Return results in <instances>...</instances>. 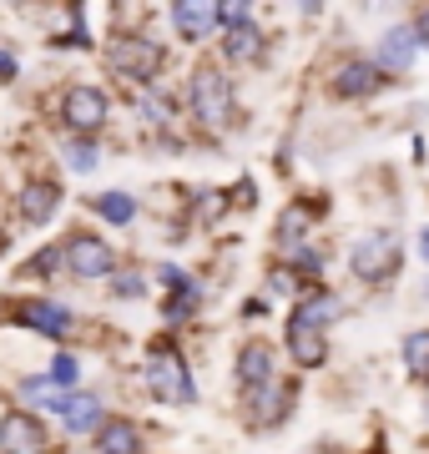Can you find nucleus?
I'll use <instances>...</instances> for the list:
<instances>
[{"instance_id": "nucleus-8", "label": "nucleus", "mask_w": 429, "mask_h": 454, "mask_svg": "<svg viewBox=\"0 0 429 454\" xmlns=\"http://www.w3.org/2000/svg\"><path fill=\"white\" fill-rule=\"evenodd\" d=\"M16 324L31 328V333H46V339H66L71 313L61 303H51V298H26V303H16Z\"/></svg>"}, {"instance_id": "nucleus-31", "label": "nucleus", "mask_w": 429, "mask_h": 454, "mask_svg": "<svg viewBox=\"0 0 429 454\" xmlns=\"http://www.w3.org/2000/svg\"><path fill=\"white\" fill-rule=\"evenodd\" d=\"M419 253H425V262H429V227L419 232Z\"/></svg>"}, {"instance_id": "nucleus-30", "label": "nucleus", "mask_w": 429, "mask_h": 454, "mask_svg": "<svg viewBox=\"0 0 429 454\" xmlns=\"http://www.w3.org/2000/svg\"><path fill=\"white\" fill-rule=\"evenodd\" d=\"M414 35H419V46H429V11H419V20H414Z\"/></svg>"}, {"instance_id": "nucleus-11", "label": "nucleus", "mask_w": 429, "mask_h": 454, "mask_svg": "<svg viewBox=\"0 0 429 454\" xmlns=\"http://www.w3.org/2000/svg\"><path fill=\"white\" fill-rule=\"evenodd\" d=\"M288 354H293L298 369H318L329 358V333L324 328H308V324H293L288 318Z\"/></svg>"}, {"instance_id": "nucleus-19", "label": "nucleus", "mask_w": 429, "mask_h": 454, "mask_svg": "<svg viewBox=\"0 0 429 454\" xmlns=\"http://www.w3.org/2000/svg\"><path fill=\"white\" fill-rule=\"evenodd\" d=\"M222 51H228V61H258L263 56V31L258 26H232Z\"/></svg>"}, {"instance_id": "nucleus-18", "label": "nucleus", "mask_w": 429, "mask_h": 454, "mask_svg": "<svg viewBox=\"0 0 429 454\" xmlns=\"http://www.w3.org/2000/svg\"><path fill=\"white\" fill-rule=\"evenodd\" d=\"M344 313V303L333 298V293H314V298H303L293 309V324H308V328H329L333 318Z\"/></svg>"}, {"instance_id": "nucleus-6", "label": "nucleus", "mask_w": 429, "mask_h": 454, "mask_svg": "<svg viewBox=\"0 0 429 454\" xmlns=\"http://www.w3.org/2000/svg\"><path fill=\"white\" fill-rule=\"evenodd\" d=\"M61 262L76 278H106L116 268V253H112V243H101L97 232H76L66 243V253H61Z\"/></svg>"}, {"instance_id": "nucleus-5", "label": "nucleus", "mask_w": 429, "mask_h": 454, "mask_svg": "<svg viewBox=\"0 0 429 454\" xmlns=\"http://www.w3.org/2000/svg\"><path fill=\"white\" fill-rule=\"evenodd\" d=\"M106 116H112V101L101 86H71L66 97H61V121H66L76 137H91V131L106 127Z\"/></svg>"}, {"instance_id": "nucleus-3", "label": "nucleus", "mask_w": 429, "mask_h": 454, "mask_svg": "<svg viewBox=\"0 0 429 454\" xmlns=\"http://www.w3.org/2000/svg\"><path fill=\"white\" fill-rule=\"evenodd\" d=\"M167 66V51L147 35H116L112 41V71L127 76V82H152Z\"/></svg>"}, {"instance_id": "nucleus-4", "label": "nucleus", "mask_w": 429, "mask_h": 454, "mask_svg": "<svg viewBox=\"0 0 429 454\" xmlns=\"http://www.w3.org/2000/svg\"><path fill=\"white\" fill-rule=\"evenodd\" d=\"M192 116H198L202 127H222L232 116V86L213 66H202L198 76H192Z\"/></svg>"}, {"instance_id": "nucleus-13", "label": "nucleus", "mask_w": 429, "mask_h": 454, "mask_svg": "<svg viewBox=\"0 0 429 454\" xmlns=\"http://www.w3.org/2000/svg\"><path fill=\"white\" fill-rule=\"evenodd\" d=\"M414 51H419V35H414V26H394V31L379 41V56H374V66H379V71H404V66H414Z\"/></svg>"}, {"instance_id": "nucleus-16", "label": "nucleus", "mask_w": 429, "mask_h": 454, "mask_svg": "<svg viewBox=\"0 0 429 454\" xmlns=\"http://www.w3.org/2000/svg\"><path fill=\"white\" fill-rule=\"evenodd\" d=\"M283 409H288V399H283L278 384H263V389H248V414L258 429H268V424L283 419Z\"/></svg>"}, {"instance_id": "nucleus-22", "label": "nucleus", "mask_w": 429, "mask_h": 454, "mask_svg": "<svg viewBox=\"0 0 429 454\" xmlns=\"http://www.w3.org/2000/svg\"><path fill=\"white\" fill-rule=\"evenodd\" d=\"M97 142H91V137H71L66 142V162H71V172H91V167H97Z\"/></svg>"}, {"instance_id": "nucleus-20", "label": "nucleus", "mask_w": 429, "mask_h": 454, "mask_svg": "<svg viewBox=\"0 0 429 454\" xmlns=\"http://www.w3.org/2000/svg\"><path fill=\"white\" fill-rule=\"evenodd\" d=\"M91 212H101V217H106V223H116V227H127V223H136V197L101 192V197H91Z\"/></svg>"}, {"instance_id": "nucleus-24", "label": "nucleus", "mask_w": 429, "mask_h": 454, "mask_svg": "<svg viewBox=\"0 0 429 454\" xmlns=\"http://www.w3.org/2000/svg\"><path fill=\"white\" fill-rule=\"evenodd\" d=\"M298 288H303V278H298L293 268H273V273H268V293H273V298H298Z\"/></svg>"}, {"instance_id": "nucleus-14", "label": "nucleus", "mask_w": 429, "mask_h": 454, "mask_svg": "<svg viewBox=\"0 0 429 454\" xmlns=\"http://www.w3.org/2000/svg\"><path fill=\"white\" fill-rule=\"evenodd\" d=\"M56 207H61V187L56 182H46V177L26 182V192H20V217L26 223H51Z\"/></svg>"}, {"instance_id": "nucleus-26", "label": "nucleus", "mask_w": 429, "mask_h": 454, "mask_svg": "<svg viewBox=\"0 0 429 454\" xmlns=\"http://www.w3.org/2000/svg\"><path fill=\"white\" fill-rule=\"evenodd\" d=\"M303 227H308V217H303V212H288V217H283V223H278V243H293L298 247V238H303Z\"/></svg>"}, {"instance_id": "nucleus-1", "label": "nucleus", "mask_w": 429, "mask_h": 454, "mask_svg": "<svg viewBox=\"0 0 429 454\" xmlns=\"http://www.w3.org/2000/svg\"><path fill=\"white\" fill-rule=\"evenodd\" d=\"M147 389L162 404H192V379L177 348H152L147 354Z\"/></svg>"}, {"instance_id": "nucleus-17", "label": "nucleus", "mask_w": 429, "mask_h": 454, "mask_svg": "<svg viewBox=\"0 0 429 454\" xmlns=\"http://www.w3.org/2000/svg\"><path fill=\"white\" fill-rule=\"evenodd\" d=\"M136 424L127 419H101L97 429V454H136Z\"/></svg>"}, {"instance_id": "nucleus-21", "label": "nucleus", "mask_w": 429, "mask_h": 454, "mask_svg": "<svg viewBox=\"0 0 429 454\" xmlns=\"http://www.w3.org/2000/svg\"><path fill=\"white\" fill-rule=\"evenodd\" d=\"M404 369L414 379H429V328H419V333L404 339Z\"/></svg>"}, {"instance_id": "nucleus-2", "label": "nucleus", "mask_w": 429, "mask_h": 454, "mask_svg": "<svg viewBox=\"0 0 429 454\" xmlns=\"http://www.w3.org/2000/svg\"><path fill=\"white\" fill-rule=\"evenodd\" d=\"M348 268H354V278H363V283H384V278H394L399 238L394 232H363L359 243H354V253H348Z\"/></svg>"}, {"instance_id": "nucleus-32", "label": "nucleus", "mask_w": 429, "mask_h": 454, "mask_svg": "<svg viewBox=\"0 0 429 454\" xmlns=\"http://www.w3.org/2000/svg\"><path fill=\"white\" fill-rule=\"evenodd\" d=\"M318 5H324V0H303V11H308V16H314Z\"/></svg>"}, {"instance_id": "nucleus-9", "label": "nucleus", "mask_w": 429, "mask_h": 454, "mask_svg": "<svg viewBox=\"0 0 429 454\" xmlns=\"http://www.w3.org/2000/svg\"><path fill=\"white\" fill-rule=\"evenodd\" d=\"M379 82H384L379 66L363 61V56H354V61H344L339 71H333L329 91H333V97H344V101H359V97H374V91H379Z\"/></svg>"}, {"instance_id": "nucleus-27", "label": "nucleus", "mask_w": 429, "mask_h": 454, "mask_svg": "<svg viewBox=\"0 0 429 454\" xmlns=\"http://www.w3.org/2000/svg\"><path fill=\"white\" fill-rule=\"evenodd\" d=\"M56 268H61V253H56V247H46V253H41V258H31L26 262V278H41V273H56Z\"/></svg>"}, {"instance_id": "nucleus-28", "label": "nucleus", "mask_w": 429, "mask_h": 454, "mask_svg": "<svg viewBox=\"0 0 429 454\" xmlns=\"http://www.w3.org/2000/svg\"><path fill=\"white\" fill-rule=\"evenodd\" d=\"M116 298H142V273H127V278H116L112 283Z\"/></svg>"}, {"instance_id": "nucleus-10", "label": "nucleus", "mask_w": 429, "mask_h": 454, "mask_svg": "<svg viewBox=\"0 0 429 454\" xmlns=\"http://www.w3.org/2000/svg\"><path fill=\"white\" fill-rule=\"evenodd\" d=\"M172 26L182 41H207L217 31V0H172Z\"/></svg>"}, {"instance_id": "nucleus-12", "label": "nucleus", "mask_w": 429, "mask_h": 454, "mask_svg": "<svg viewBox=\"0 0 429 454\" xmlns=\"http://www.w3.org/2000/svg\"><path fill=\"white\" fill-rule=\"evenodd\" d=\"M56 414H61V424H66L71 434H97L101 429V399L97 394H71V399L56 404Z\"/></svg>"}, {"instance_id": "nucleus-29", "label": "nucleus", "mask_w": 429, "mask_h": 454, "mask_svg": "<svg viewBox=\"0 0 429 454\" xmlns=\"http://www.w3.org/2000/svg\"><path fill=\"white\" fill-rule=\"evenodd\" d=\"M11 76H16V56H11V51H0V82H11Z\"/></svg>"}, {"instance_id": "nucleus-7", "label": "nucleus", "mask_w": 429, "mask_h": 454, "mask_svg": "<svg viewBox=\"0 0 429 454\" xmlns=\"http://www.w3.org/2000/svg\"><path fill=\"white\" fill-rule=\"evenodd\" d=\"M0 450L5 454H46V429H41V419L26 414V409H11L0 419Z\"/></svg>"}, {"instance_id": "nucleus-25", "label": "nucleus", "mask_w": 429, "mask_h": 454, "mask_svg": "<svg viewBox=\"0 0 429 454\" xmlns=\"http://www.w3.org/2000/svg\"><path fill=\"white\" fill-rule=\"evenodd\" d=\"M46 379L56 384V389H71V384H76V358H71V354H61V358H56V364L46 369Z\"/></svg>"}, {"instance_id": "nucleus-23", "label": "nucleus", "mask_w": 429, "mask_h": 454, "mask_svg": "<svg viewBox=\"0 0 429 454\" xmlns=\"http://www.w3.org/2000/svg\"><path fill=\"white\" fill-rule=\"evenodd\" d=\"M253 16V0H217V26H248Z\"/></svg>"}, {"instance_id": "nucleus-33", "label": "nucleus", "mask_w": 429, "mask_h": 454, "mask_svg": "<svg viewBox=\"0 0 429 454\" xmlns=\"http://www.w3.org/2000/svg\"><path fill=\"white\" fill-rule=\"evenodd\" d=\"M0 247H5V232H0Z\"/></svg>"}, {"instance_id": "nucleus-15", "label": "nucleus", "mask_w": 429, "mask_h": 454, "mask_svg": "<svg viewBox=\"0 0 429 454\" xmlns=\"http://www.w3.org/2000/svg\"><path fill=\"white\" fill-rule=\"evenodd\" d=\"M238 379H243V389H263V384H273V348L248 343L243 358H238Z\"/></svg>"}]
</instances>
